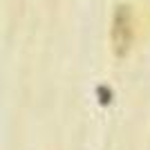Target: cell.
I'll list each match as a JSON object with an SVG mask.
<instances>
[{
    "mask_svg": "<svg viewBox=\"0 0 150 150\" xmlns=\"http://www.w3.org/2000/svg\"><path fill=\"white\" fill-rule=\"evenodd\" d=\"M110 38H112V52L117 56H125L130 52L132 40H134V20H132V11L128 5L117 7L112 16Z\"/></svg>",
    "mask_w": 150,
    "mask_h": 150,
    "instance_id": "obj_1",
    "label": "cell"
}]
</instances>
